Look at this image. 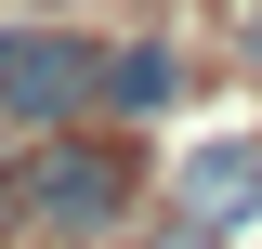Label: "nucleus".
Segmentation results:
<instances>
[{
	"mask_svg": "<svg viewBox=\"0 0 262 249\" xmlns=\"http://www.w3.org/2000/svg\"><path fill=\"white\" fill-rule=\"evenodd\" d=\"M131 184H144L131 144H105V131H53V144H27L13 171H0V223L79 249V236H105V223L131 210Z\"/></svg>",
	"mask_w": 262,
	"mask_h": 249,
	"instance_id": "obj_1",
	"label": "nucleus"
},
{
	"mask_svg": "<svg viewBox=\"0 0 262 249\" xmlns=\"http://www.w3.org/2000/svg\"><path fill=\"white\" fill-rule=\"evenodd\" d=\"M79 105H105V39H79V27H13L0 39V118L66 131Z\"/></svg>",
	"mask_w": 262,
	"mask_h": 249,
	"instance_id": "obj_2",
	"label": "nucleus"
},
{
	"mask_svg": "<svg viewBox=\"0 0 262 249\" xmlns=\"http://www.w3.org/2000/svg\"><path fill=\"white\" fill-rule=\"evenodd\" d=\"M249 210H262V131L196 144V157H184V223H210V236H223V223H249Z\"/></svg>",
	"mask_w": 262,
	"mask_h": 249,
	"instance_id": "obj_3",
	"label": "nucleus"
},
{
	"mask_svg": "<svg viewBox=\"0 0 262 249\" xmlns=\"http://www.w3.org/2000/svg\"><path fill=\"white\" fill-rule=\"evenodd\" d=\"M170 92H184V53H170V39H131V53H105V105H118V118H158Z\"/></svg>",
	"mask_w": 262,
	"mask_h": 249,
	"instance_id": "obj_4",
	"label": "nucleus"
},
{
	"mask_svg": "<svg viewBox=\"0 0 262 249\" xmlns=\"http://www.w3.org/2000/svg\"><path fill=\"white\" fill-rule=\"evenodd\" d=\"M158 249H223V236H210V223H170V236H158Z\"/></svg>",
	"mask_w": 262,
	"mask_h": 249,
	"instance_id": "obj_5",
	"label": "nucleus"
},
{
	"mask_svg": "<svg viewBox=\"0 0 262 249\" xmlns=\"http://www.w3.org/2000/svg\"><path fill=\"white\" fill-rule=\"evenodd\" d=\"M249 66H262V13H249Z\"/></svg>",
	"mask_w": 262,
	"mask_h": 249,
	"instance_id": "obj_6",
	"label": "nucleus"
}]
</instances>
